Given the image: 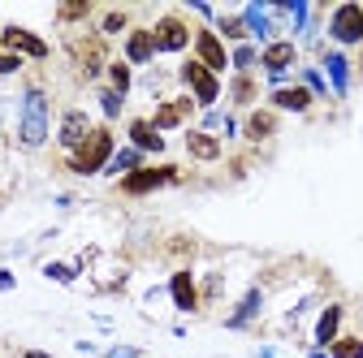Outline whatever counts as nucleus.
Wrapping results in <instances>:
<instances>
[{
	"mask_svg": "<svg viewBox=\"0 0 363 358\" xmlns=\"http://www.w3.org/2000/svg\"><path fill=\"white\" fill-rule=\"evenodd\" d=\"M18 147L22 151H43L52 139V96L43 82H26L18 96Z\"/></svg>",
	"mask_w": 363,
	"mask_h": 358,
	"instance_id": "nucleus-1",
	"label": "nucleus"
},
{
	"mask_svg": "<svg viewBox=\"0 0 363 358\" xmlns=\"http://www.w3.org/2000/svg\"><path fill=\"white\" fill-rule=\"evenodd\" d=\"M113 151H117V134H113V125H96V129L86 134V143H82L78 151L61 156V164H65V173H74V177H100V173L108 168Z\"/></svg>",
	"mask_w": 363,
	"mask_h": 358,
	"instance_id": "nucleus-2",
	"label": "nucleus"
},
{
	"mask_svg": "<svg viewBox=\"0 0 363 358\" xmlns=\"http://www.w3.org/2000/svg\"><path fill=\"white\" fill-rule=\"evenodd\" d=\"M325 39L337 52H359L363 48V5L359 0H342L325 13Z\"/></svg>",
	"mask_w": 363,
	"mask_h": 358,
	"instance_id": "nucleus-3",
	"label": "nucleus"
},
{
	"mask_svg": "<svg viewBox=\"0 0 363 358\" xmlns=\"http://www.w3.org/2000/svg\"><path fill=\"white\" fill-rule=\"evenodd\" d=\"M152 39H156V57H177L195 43V26L186 18V9H164L152 26Z\"/></svg>",
	"mask_w": 363,
	"mask_h": 358,
	"instance_id": "nucleus-4",
	"label": "nucleus"
},
{
	"mask_svg": "<svg viewBox=\"0 0 363 358\" xmlns=\"http://www.w3.org/2000/svg\"><path fill=\"white\" fill-rule=\"evenodd\" d=\"M177 82H182V91H186L203 112H208V108H216V104H220V96H225V82H220L212 69H203L195 57H186V61L177 65Z\"/></svg>",
	"mask_w": 363,
	"mask_h": 358,
	"instance_id": "nucleus-5",
	"label": "nucleus"
},
{
	"mask_svg": "<svg viewBox=\"0 0 363 358\" xmlns=\"http://www.w3.org/2000/svg\"><path fill=\"white\" fill-rule=\"evenodd\" d=\"M164 186H182V168H177V164H143V168L125 173L121 182H117V195L143 199V195H156V190H164Z\"/></svg>",
	"mask_w": 363,
	"mask_h": 358,
	"instance_id": "nucleus-6",
	"label": "nucleus"
},
{
	"mask_svg": "<svg viewBox=\"0 0 363 358\" xmlns=\"http://www.w3.org/2000/svg\"><path fill=\"white\" fill-rule=\"evenodd\" d=\"M69 57H74V69H78L82 82H96V78H104V69H108V39H100L96 30H91V35H78V39L69 43Z\"/></svg>",
	"mask_w": 363,
	"mask_h": 358,
	"instance_id": "nucleus-7",
	"label": "nucleus"
},
{
	"mask_svg": "<svg viewBox=\"0 0 363 358\" xmlns=\"http://www.w3.org/2000/svg\"><path fill=\"white\" fill-rule=\"evenodd\" d=\"M0 52H13L22 61H48L52 48H48V39H39L35 30L18 26V22H5L0 26Z\"/></svg>",
	"mask_w": 363,
	"mask_h": 358,
	"instance_id": "nucleus-8",
	"label": "nucleus"
},
{
	"mask_svg": "<svg viewBox=\"0 0 363 358\" xmlns=\"http://www.w3.org/2000/svg\"><path fill=\"white\" fill-rule=\"evenodd\" d=\"M320 74H325V82H329L333 100H346V96H350V86H354V61H350V52L320 48Z\"/></svg>",
	"mask_w": 363,
	"mask_h": 358,
	"instance_id": "nucleus-9",
	"label": "nucleus"
},
{
	"mask_svg": "<svg viewBox=\"0 0 363 358\" xmlns=\"http://www.w3.org/2000/svg\"><path fill=\"white\" fill-rule=\"evenodd\" d=\"M91 129H96V121H91L86 108H65V112L57 117V147H61V156L78 151V147L86 143Z\"/></svg>",
	"mask_w": 363,
	"mask_h": 358,
	"instance_id": "nucleus-10",
	"label": "nucleus"
},
{
	"mask_svg": "<svg viewBox=\"0 0 363 358\" xmlns=\"http://www.w3.org/2000/svg\"><path fill=\"white\" fill-rule=\"evenodd\" d=\"M191 48H195V61H199L203 69H212L216 78L230 74V48L220 43V35H216L212 26H195V43H191Z\"/></svg>",
	"mask_w": 363,
	"mask_h": 358,
	"instance_id": "nucleus-11",
	"label": "nucleus"
},
{
	"mask_svg": "<svg viewBox=\"0 0 363 358\" xmlns=\"http://www.w3.org/2000/svg\"><path fill=\"white\" fill-rule=\"evenodd\" d=\"M342 333H346V302L342 298H329L320 306V316H315V324H311V345L315 350H329Z\"/></svg>",
	"mask_w": 363,
	"mask_h": 358,
	"instance_id": "nucleus-12",
	"label": "nucleus"
},
{
	"mask_svg": "<svg viewBox=\"0 0 363 358\" xmlns=\"http://www.w3.org/2000/svg\"><path fill=\"white\" fill-rule=\"evenodd\" d=\"M195 112H199V104H195L186 91H182V96H169V100H160V104H156V112H152L147 121H152L160 134H169V129H182V125H186Z\"/></svg>",
	"mask_w": 363,
	"mask_h": 358,
	"instance_id": "nucleus-13",
	"label": "nucleus"
},
{
	"mask_svg": "<svg viewBox=\"0 0 363 358\" xmlns=\"http://www.w3.org/2000/svg\"><path fill=\"white\" fill-rule=\"evenodd\" d=\"M264 302H268V289L255 281L238 302H234V311L225 316V328H234V333H247V328H255V320L264 316Z\"/></svg>",
	"mask_w": 363,
	"mask_h": 358,
	"instance_id": "nucleus-14",
	"label": "nucleus"
},
{
	"mask_svg": "<svg viewBox=\"0 0 363 358\" xmlns=\"http://www.w3.org/2000/svg\"><path fill=\"white\" fill-rule=\"evenodd\" d=\"M238 13H242V26H247V35H251L255 48H268L272 39H281V35H277V22H272V5L251 0V5H242Z\"/></svg>",
	"mask_w": 363,
	"mask_h": 358,
	"instance_id": "nucleus-15",
	"label": "nucleus"
},
{
	"mask_svg": "<svg viewBox=\"0 0 363 358\" xmlns=\"http://www.w3.org/2000/svg\"><path fill=\"white\" fill-rule=\"evenodd\" d=\"M121 61L130 69H147L156 61V39H152V26H130L125 39H121Z\"/></svg>",
	"mask_w": 363,
	"mask_h": 358,
	"instance_id": "nucleus-16",
	"label": "nucleus"
},
{
	"mask_svg": "<svg viewBox=\"0 0 363 358\" xmlns=\"http://www.w3.org/2000/svg\"><path fill=\"white\" fill-rule=\"evenodd\" d=\"M169 298L173 306L182 311V316H199L203 302H199V277L191 272V267H177V272L169 277Z\"/></svg>",
	"mask_w": 363,
	"mask_h": 358,
	"instance_id": "nucleus-17",
	"label": "nucleus"
},
{
	"mask_svg": "<svg viewBox=\"0 0 363 358\" xmlns=\"http://www.w3.org/2000/svg\"><path fill=\"white\" fill-rule=\"evenodd\" d=\"M277 129H281V117L272 112L268 104L242 112V139H247L251 147H259V143H268V139H277Z\"/></svg>",
	"mask_w": 363,
	"mask_h": 358,
	"instance_id": "nucleus-18",
	"label": "nucleus"
},
{
	"mask_svg": "<svg viewBox=\"0 0 363 358\" xmlns=\"http://www.w3.org/2000/svg\"><path fill=\"white\" fill-rule=\"evenodd\" d=\"M125 139H130V147H139L143 156H164L169 151V139L147 121V117H130L125 121Z\"/></svg>",
	"mask_w": 363,
	"mask_h": 358,
	"instance_id": "nucleus-19",
	"label": "nucleus"
},
{
	"mask_svg": "<svg viewBox=\"0 0 363 358\" xmlns=\"http://www.w3.org/2000/svg\"><path fill=\"white\" fill-rule=\"evenodd\" d=\"M259 96H264V78L259 74H234L230 78V112L259 108Z\"/></svg>",
	"mask_w": 363,
	"mask_h": 358,
	"instance_id": "nucleus-20",
	"label": "nucleus"
},
{
	"mask_svg": "<svg viewBox=\"0 0 363 358\" xmlns=\"http://www.w3.org/2000/svg\"><path fill=\"white\" fill-rule=\"evenodd\" d=\"M268 108L277 112V117H281V112H303V117H307V112L315 108V100H311V91H307L303 82H290V86L268 91Z\"/></svg>",
	"mask_w": 363,
	"mask_h": 358,
	"instance_id": "nucleus-21",
	"label": "nucleus"
},
{
	"mask_svg": "<svg viewBox=\"0 0 363 358\" xmlns=\"http://www.w3.org/2000/svg\"><path fill=\"white\" fill-rule=\"evenodd\" d=\"M186 156L195 164H216V160H225V143L216 139V134H203L199 125H191L186 129Z\"/></svg>",
	"mask_w": 363,
	"mask_h": 358,
	"instance_id": "nucleus-22",
	"label": "nucleus"
},
{
	"mask_svg": "<svg viewBox=\"0 0 363 358\" xmlns=\"http://www.w3.org/2000/svg\"><path fill=\"white\" fill-rule=\"evenodd\" d=\"M143 160H147V156H143L139 147H130V143H125V147H117V151H113V160H108V168H104L100 177H117V182H121L125 173L143 168Z\"/></svg>",
	"mask_w": 363,
	"mask_h": 358,
	"instance_id": "nucleus-23",
	"label": "nucleus"
},
{
	"mask_svg": "<svg viewBox=\"0 0 363 358\" xmlns=\"http://www.w3.org/2000/svg\"><path fill=\"white\" fill-rule=\"evenodd\" d=\"M212 30L220 35V43H251V35H247V26H242V13H216V22H212Z\"/></svg>",
	"mask_w": 363,
	"mask_h": 358,
	"instance_id": "nucleus-24",
	"label": "nucleus"
},
{
	"mask_svg": "<svg viewBox=\"0 0 363 358\" xmlns=\"http://www.w3.org/2000/svg\"><path fill=\"white\" fill-rule=\"evenodd\" d=\"M294 78L311 91V100H315V104H329V100H333V91H329V82H325L320 65H303V69H294Z\"/></svg>",
	"mask_w": 363,
	"mask_h": 358,
	"instance_id": "nucleus-25",
	"label": "nucleus"
},
{
	"mask_svg": "<svg viewBox=\"0 0 363 358\" xmlns=\"http://www.w3.org/2000/svg\"><path fill=\"white\" fill-rule=\"evenodd\" d=\"M134 22H130V9H104L100 18H96V35L100 39H113V35H125Z\"/></svg>",
	"mask_w": 363,
	"mask_h": 358,
	"instance_id": "nucleus-26",
	"label": "nucleus"
},
{
	"mask_svg": "<svg viewBox=\"0 0 363 358\" xmlns=\"http://www.w3.org/2000/svg\"><path fill=\"white\" fill-rule=\"evenodd\" d=\"M104 78H108L104 86H113V91H117V96H130V91H134V69H130V65H125L121 57H113V61H108V69H104Z\"/></svg>",
	"mask_w": 363,
	"mask_h": 358,
	"instance_id": "nucleus-27",
	"label": "nucleus"
},
{
	"mask_svg": "<svg viewBox=\"0 0 363 358\" xmlns=\"http://www.w3.org/2000/svg\"><path fill=\"white\" fill-rule=\"evenodd\" d=\"M230 74H259V48H255V43H238V48H230Z\"/></svg>",
	"mask_w": 363,
	"mask_h": 358,
	"instance_id": "nucleus-28",
	"label": "nucleus"
},
{
	"mask_svg": "<svg viewBox=\"0 0 363 358\" xmlns=\"http://www.w3.org/2000/svg\"><path fill=\"white\" fill-rule=\"evenodd\" d=\"M96 100H100V108H104L108 121H121L125 117V96H117L113 86H96Z\"/></svg>",
	"mask_w": 363,
	"mask_h": 358,
	"instance_id": "nucleus-29",
	"label": "nucleus"
},
{
	"mask_svg": "<svg viewBox=\"0 0 363 358\" xmlns=\"http://www.w3.org/2000/svg\"><path fill=\"white\" fill-rule=\"evenodd\" d=\"M78 272H82V267H78V259H74V263H61V259L43 263V277H48V281H57V285H74V281H78Z\"/></svg>",
	"mask_w": 363,
	"mask_h": 358,
	"instance_id": "nucleus-30",
	"label": "nucleus"
},
{
	"mask_svg": "<svg viewBox=\"0 0 363 358\" xmlns=\"http://www.w3.org/2000/svg\"><path fill=\"white\" fill-rule=\"evenodd\" d=\"M329 358H363V337H359V333H342V337L329 345Z\"/></svg>",
	"mask_w": 363,
	"mask_h": 358,
	"instance_id": "nucleus-31",
	"label": "nucleus"
},
{
	"mask_svg": "<svg viewBox=\"0 0 363 358\" xmlns=\"http://www.w3.org/2000/svg\"><path fill=\"white\" fill-rule=\"evenodd\" d=\"M82 18H96V9H91V5H65V9H57V22H82Z\"/></svg>",
	"mask_w": 363,
	"mask_h": 358,
	"instance_id": "nucleus-32",
	"label": "nucleus"
},
{
	"mask_svg": "<svg viewBox=\"0 0 363 358\" xmlns=\"http://www.w3.org/2000/svg\"><path fill=\"white\" fill-rule=\"evenodd\" d=\"M22 69H26V61H22V57L0 52V78H13V74H22Z\"/></svg>",
	"mask_w": 363,
	"mask_h": 358,
	"instance_id": "nucleus-33",
	"label": "nucleus"
},
{
	"mask_svg": "<svg viewBox=\"0 0 363 358\" xmlns=\"http://www.w3.org/2000/svg\"><path fill=\"white\" fill-rule=\"evenodd\" d=\"M100 358H143V350L139 345H108Z\"/></svg>",
	"mask_w": 363,
	"mask_h": 358,
	"instance_id": "nucleus-34",
	"label": "nucleus"
},
{
	"mask_svg": "<svg viewBox=\"0 0 363 358\" xmlns=\"http://www.w3.org/2000/svg\"><path fill=\"white\" fill-rule=\"evenodd\" d=\"M13 285H18V277H13V272H9V267H0V294H9V289H13Z\"/></svg>",
	"mask_w": 363,
	"mask_h": 358,
	"instance_id": "nucleus-35",
	"label": "nucleus"
},
{
	"mask_svg": "<svg viewBox=\"0 0 363 358\" xmlns=\"http://www.w3.org/2000/svg\"><path fill=\"white\" fill-rule=\"evenodd\" d=\"M22 358H52V354H43V350H22Z\"/></svg>",
	"mask_w": 363,
	"mask_h": 358,
	"instance_id": "nucleus-36",
	"label": "nucleus"
},
{
	"mask_svg": "<svg viewBox=\"0 0 363 358\" xmlns=\"http://www.w3.org/2000/svg\"><path fill=\"white\" fill-rule=\"evenodd\" d=\"M307 358H329V350H315V345H311V350H307Z\"/></svg>",
	"mask_w": 363,
	"mask_h": 358,
	"instance_id": "nucleus-37",
	"label": "nucleus"
},
{
	"mask_svg": "<svg viewBox=\"0 0 363 358\" xmlns=\"http://www.w3.org/2000/svg\"><path fill=\"white\" fill-rule=\"evenodd\" d=\"M0 160H5V129H0Z\"/></svg>",
	"mask_w": 363,
	"mask_h": 358,
	"instance_id": "nucleus-38",
	"label": "nucleus"
}]
</instances>
